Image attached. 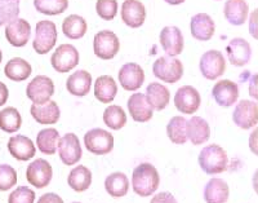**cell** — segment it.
Here are the masks:
<instances>
[{
    "label": "cell",
    "mask_w": 258,
    "mask_h": 203,
    "mask_svg": "<svg viewBox=\"0 0 258 203\" xmlns=\"http://www.w3.org/2000/svg\"><path fill=\"white\" fill-rule=\"evenodd\" d=\"M160 185V175L158 170L150 163H141L133 170L132 186L140 197H150L158 190Z\"/></svg>",
    "instance_id": "cell-1"
},
{
    "label": "cell",
    "mask_w": 258,
    "mask_h": 203,
    "mask_svg": "<svg viewBox=\"0 0 258 203\" xmlns=\"http://www.w3.org/2000/svg\"><path fill=\"white\" fill-rule=\"evenodd\" d=\"M199 166L207 175L222 174L227 170L229 158L222 146L217 144H211L203 147L199 153Z\"/></svg>",
    "instance_id": "cell-2"
},
{
    "label": "cell",
    "mask_w": 258,
    "mask_h": 203,
    "mask_svg": "<svg viewBox=\"0 0 258 203\" xmlns=\"http://www.w3.org/2000/svg\"><path fill=\"white\" fill-rule=\"evenodd\" d=\"M57 38H58V34H57V26L54 22L48 20L39 21L36 24L35 38L32 41V47L38 55H47L56 45Z\"/></svg>",
    "instance_id": "cell-3"
},
{
    "label": "cell",
    "mask_w": 258,
    "mask_h": 203,
    "mask_svg": "<svg viewBox=\"0 0 258 203\" xmlns=\"http://www.w3.org/2000/svg\"><path fill=\"white\" fill-rule=\"evenodd\" d=\"M87 150L96 156H105L114 149V136L102 128H93L84 135Z\"/></svg>",
    "instance_id": "cell-4"
},
{
    "label": "cell",
    "mask_w": 258,
    "mask_h": 203,
    "mask_svg": "<svg viewBox=\"0 0 258 203\" xmlns=\"http://www.w3.org/2000/svg\"><path fill=\"white\" fill-rule=\"evenodd\" d=\"M153 71L154 75L161 82L177 83L183 75V65L178 59L163 56L154 62Z\"/></svg>",
    "instance_id": "cell-5"
},
{
    "label": "cell",
    "mask_w": 258,
    "mask_h": 203,
    "mask_svg": "<svg viewBox=\"0 0 258 203\" xmlns=\"http://www.w3.org/2000/svg\"><path fill=\"white\" fill-rule=\"evenodd\" d=\"M94 55L101 60H111L120 49V41L116 34L110 30H102L94 35Z\"/></svg>",
    "instance_id": "cell-6"
},
{
    "label": "cell",
    "mask_w": 258,
    "mask_h": 203,
    "mask_svg": "<svg viewBox=\"0 0 258 203\" xmlns=\"http://www.w3.org/2000/svg\"><path fill=\"white\" fill-rule=\"evenodd\" d=\"M202 75L208 80H216L222 77L226 70L225 57L220 50H207L202 56L199 62Z\"/></svg>",
    "instance_id": "cell-7"
},
{
    "label": "cell",
    "mask_w": 258,
    "mask_h": 203,
    "mask_svg": "<svg viewBox=\"0 0 258 203\" xmlns=\"http://www.w3.org/2000/svg\"><path fill=\"white\" fill-rule=\"evenodd\" d=\"M50 64L58 73H68L79 64V52L73 44H61L50 57Z\"/></svg>",
    "instance_id": "cell-8"
},
{
    "label": "cell",
    "mask_w": 258,
    "mask_h": 203,
    "mask_svg": "<svg viewBox=\"0 0 258 203\" xmlns=\"http://www.w3.org/2000/svg\"><path fill=\"white\" fill-rule=\"evenodd\" d=\"M53 177V168L45 159L39 158L30 163L26 168V179L30 185L43 189L49 185Z\"/></svg>",
    "instance_id": "cell-9"
},
{
    "label": "cell",
    "mask_w": 258,
    "mask_h": 203,
    "mask_svg": "<svg viewBox=\"0 0 258 203\" xmlns=\"http://www.w3.org/2000/svg\"><path fill=\"white\" fill-rule=\"evenodd\" d=\"M54 93V83L47 75H38L27 84V97L36 105H41L50 100Z\"/></svg>",
    "instance_id": "cell-10"
},
{
    "label": "cell",
    "mask_w": 258,
    "mask_h": 203,
    "mask_svg": "<svg viewBox=\"0 0 258 203\" xmlns=\"http://www.w3.org/2000/svg\"><path fill=\"white\" fill-rule=\"evenodd\" d=\"M232 121L241 130H249L252 127L257 126L258 122V106L255 101L241 100L236 104Z\"/></svg>",
    "instance_id": "cell-11"
},
{
    "label": "cell",
    "mask_w": 258,
    "mask_h": 203,
    "mask_svg": "<svg viewBox=\"0 0 258 203\" xmlns=\"http://www.w3.org/2000/svg\"><path fill=\"white\" fill-rule=\"evenodd\" d=\"M58 156L62 163L66 166L77 165L82 159V146L75 133H66L58 140Z\"/></svg>",
    "instance_id": "cell-12"
},
{
    "label": "cell",
    "mask_w": 258,
    "mask_h": 203,
    "mask_svg": "<svg viewBox=\"0 0 258 203\" xmlns=\"http://www.w3.org/2000/svg\"><path fill=\"white\" fill-rule=\"evenodd\" d=\"M202 104V97L197 88L191 85H183L177 89L174 94V105L177 110L183 114H194L197 113Z\"/></svg>",
    "instance_id": "cell-13"
},
{
    "label": "cell",
    "mask_w": 258,
    "mask_h": 203,
    "mask_svg": "<svg viewBox=\"0 0 258 203\" xmlns=\"http://www.w3.org/2000/svg\"><path fill=\"white\" fill-rule=\"evenodd\" d=\"M119 83L125 91L133 92L140 89L145 82V71L136 62H128L121 66L119 70Z\"/></svg>",
    "instance_id": "cell-14"
},
{
    "label": "cell",
    "mask_w": 258,
    "mask_h": 203,
    "mask_svg": "<svg viewBox=\"0 0 258 203\" xmlns=\"http://www.w3.org/2000/svg\"><path fill=\"white\" fill-rule=\"evenodd\" d=\"M31 36V26L24 18H16L6 27V38L13 47H25Z\"/></svg>",
    "instance_id": "cell-15"
},
{
    "label": "cell",
    "mask_w": 258,
    "mask_h": 203,
    "mask_svg": "<svg viewBox=\"0 0 258 203\" xmlns=\"http://www.w3.org/2000/svg\"><path fill=\"white\" fill-rule=\"evenodd\" d=\"M214 101L223 108H230L239 98V87L236 83L229 79H223L214 84L212 89Z\"/></svg>",
    "instance_id": "cell-16"
},
{
    "label": "cell",
    "mask_w": 258,
    "mask_h": 203,
    "mask_svg": "<svg viewBox=\"0 0 258 203\" xmlns=\"http://www.w3.org/2000/svg\"><path fill=\"white\" fill-rule=\"evenodd\" d=\"M160 44L169 57H176L183 50V35L177 26H165L160 31Z\"/></svg>",
    "instance_id": "cell-17"
},
{
    "label": "cell",
    "mask_w": 258,
    "mask_h": 203,
    "mask_svg": "<svg viewBox=\"0 0 258 203\" xmlns=\"http://www.w3.org/2000/svg\"><path fill=\"white\" fill-rule=\"evenodd\" d=\"M121 20L126 26L137 29L146 20V9L140 0H125L121 6Z\"/></svg>",
    "instance_id": "cell-18"
},
{
    "label": "cell",
    "mask_w": 258,
    "mask_h": 203,
    "mask_svg": "<svg viewBox=\"0 0 258 203\" xmlns=\"http://www.w3.org/2000/svg\"><path fill=\"white\" fill-rule=\"evenodd\" d=\"M128 110L133 121L140 122V123L149 122L154 115V110L147 101L146 94L141 93V92L133 93L129 97Z\"/></svg>",
    "instance_id": "cell-19"
},
{
    "label": "cell",
    "mask_w": 258,
    "mask_h": 203,
    "mask_svg": "<svg viewBox=\"0 0 258 203\" xmlns=\"http://www.w3.org/2000/svg\"><path fill=\"white\" fill-rule=\"evenodd\" d=\"M229 61L234 66H244L249 62L252 56V48L249 43L243 38H234L226 47Z\"/></svg>",
    "instance_id": "cell-20"
},
{
    "label": "cell",
    "mask_w": 258,
    "mask_h": 203,
    "mask_svg": "<svg viewBox=\"0 0 258 203\" xmlns=\"http://www.w3.org/2000/svg\"><path fill=\"white\" fill-rule=\"evenodd\" d=\"M191 35L197 40L208 41L216 31V25L212 17L207 13H198L190 21Z\"/></svg>",
    "instance_id": "cell-21"
},
{
    "label": "cell",
    "mask_w": 258,
    "mask_h": 203,
    "mask_svg": "<svg viewBox=\"0 0 258 203\" xmlns=\"http://www.w3.org/2000/svg\"><path fill=\"white\" fill-rule=\"evenodd\" d=\"M8 150L11 156L18 161H29L35 156L36 147L31 138L24 135H16L9 138Z\"/></svg>",
    "instance_id": "cell-22"
},
{
    "label": "cell",
    "mask_w": 258,
    "mask_h": 203,
    "mask_svg": "<svg viewBox=\"0 0 258 203\" xmlns=\"http://www.w3.org/2000/svg\"><path fill=\"white\" fill-rule=\"evenodd\" d=\"M186 136L191 144H206L211 137V127L202 117H192L190 121L186 122Z\"/></svg>",
    "instance_id": "cell-23"
},
{
    "label": "cell",
    "mask_w": 258,
    "mask_h": 203,
    "mask_svg": "<svg viewBox=\"0 0 258 203\" xmlns=\"http://www.w3.org/2000/svg\"><path fill=\"white\" fill-rule=\"evenodd\" d=\"M30 113H31L32 118L35 119L39 124H54L58 122L59 115V108L57 105L56 101H47L45 104L41 105H36L32 104L30 108Z\"/></svg>",
    "instance_id": "cell-24"
},
{
    "label": "cell",
    "mask_w": 258,
    "mask_h": 203,
    "mask_svg": "<svg viewBox=\"0 0 258 203\" xmlns=\"http://www.w3.org/2000/svg\"><path fill=\"white\" fill-rule=\"evenodd\" d=\"M229 195V185L225 180L218 177H212L204 186V200L207 203H226Z\"/></svg>",
    "instance_id": "cell-25"
},
{
    "label": "cell",
    "mask_w": 258,
    "mask_h": 203,
    "mask_svg": "<svg viewBox=\"0 0 258 203\" xmlns=\"http://www.w3.org/2000/svg\"><path fill=\"white\" fill-rule=\"evenodd\" d=\"M249 12V7L245 0H227L223 8V15L229 24L234 26H240L246 21Z\"/></svg>",
    "instance_id": "cell-26"
},
{
    "label": "cell",
    "mask_w": 258,
    "mask_h": 203,
    "mask_svg": "<svg viewBox=\"0 0 258 203\" xmlns=\"http://www.w3.org/2000/svg\"><path fill=\"white\" fill-rule=\"evenodd\" d=\"M92 85V75L87 70L75 71L69 77L66 82V88L74 96L83 97L85 94H88L91 91Z\"/></svg>",
    "instance_id": "cell-27"
},
{
    "label": "cell",
    "mask_w": 258,
    "mask_h": 203,
    "mask_svg": "<svg viewBox=\"0 0 258 203\" xmlns=\"http://www.w3.org/2000/svg\"><path fill=\"white\" fill-rule=\"evenodd\" d=\"M117 93V85L114 78L110 75H102L97 78L94 83V96L100 103L109 104L114 101Z\"/></svg>",
    "instance_id": "cell-28"
},
{
    "label": "cell",
    "mask_w": 258,
    "mask_h": 203,
    "mask_svg": "<svg viewBox=\"0 0 258 203\" xmlns=\"http://www.w3.org/2000/svg\"><path fill=\"white\" fill-rule=\"evenodd\" d=\"M146 98L153 110H163L170 101V92L160 83H150L146 88Z\"/></svg>",
    "instance_id": "cell-29"
},
{
    "label": "cell",
    "mask_w": 258,
    "mask_h": 203,
    "mask_svg": "<svg viewBox=\"0 0 258 203\" xmlns=\"http://www.w3.org/2000/svg\"><path fill=\"white\" fill-rule=\"evenodd\" d=\"M32 68L26 60L21 57H15L11 61L7 62L4 68V74L8 79L13 82H24L31 75Z\"/></svg>",
    "instance_id": "cell-30"
},
{
    "label": "cell",
    "mask_w": 258,
    "mask_h": 203,
    "mask_svg": "<svg viewBox=\"0 0 258 203\" xmlns=\"http://www.w3.org/2000/svg\"><path fill=\"white\" fill-rule=\"evenodd\" d=\"M68 184L73 190L82 193L85 191L92 184V172L85 166H77L70 171L68 177Z\"/></svg>",
    "instance_id": "cell-31"
},
{
    "label": "cell",
    "mask_w": 258,
    "mask_h": 203,
    "mask_svg": "<svg viewBox=\"0 0 258 203\" xmlns=\"http://www.w3.org/2000/svg\"><path fill=\"white\" fill-rule=\"evenodd\" d=\"M105 189L109 195L114 198H120L126 195L129 190V180L123 172H114L105 180Z\"/></svg>",
    "instance_id": "cell-32"
},
{
    "label": "cell",
    "mask_w": 258,
    "mask_h": 203,
    "mask_svg": "<svg viewBox=\"0 0 258 203\" xmlns=\"http://www.w3.org/2000/svg\"><path fill=\"white\" fill-rule=\"evenodd\" d=\"M88 25L87 21L78 15H70L69 17L64 18L63 24H62V31L69 39H82L87 33Z\"/></svg>",
    "instance_id": "cell-33"
},
{
    "label": "cell",
    "mask_w": 258,
    "mask_h": 203,
    "mask_svg": "<svg viewBox=\"0 0 258 203\" xmlns=\"http://www.w3.org/2000/svg\"><path fill=\"white\" fill-rule=\"evenodd\" d=\"M58 140L59 133L56 128H45V130H41L36 136V145L43 154L53 156L57 151Z\"/></svg>",
    "instance_id": "cell-34"
},
{
    "label": "cell",
    "mask_w": 258,
    "mask_h": 203,
    "mask_svg": "<svg viewBox=\"0 0 258 203\" xmlns=\"http://www.w3.org/2000/svg\"><path fill=\"white\" fill-rule=\"evenodd\" d=\"M22 126V117L16 108H6L0 112V130L7 133H15Z\"/></svg>",
    "instance_id": "cell-35"
},
{
    "label": "cell",
    "mask_w": 258,
    "mask_h": 203,
    "mask_svg": "<svg viewBox=\"0 0 258 203\" xmlns=\"http://www.w3.org/2000/svg\"><path fill=\"white\" fill-rule=\"evenodd\" d=\"M186 119L183 117H173L167 124V135L173 144L183 145L187 141L186 136Z\"/></svg>",
    "instance_id": "cell-36"
},
{
    "label": "cell",
    "mask_w": 258,
    "mask_h": 203,
    "mask_svg": "<svg viewBox=\"0 0 258 203\" xmlns=\"http://www.w3.org/2000/svg\"><path fill=\"white\" fill-rule=\"evenodd\" d=\"M103 122L111 130H121L126 124V114L121 106L110 105L103 112Z\"/></svg>",
    "instance_id": "cell-37"
},
{
    "label": "cell",
    "mask_w": 258,
    "mask_h": 203,
    "mask_svg": "<svg viewBox=\"0 0 258 203\" xmlns=\"http://www.w3.org/2000/svg\"><path fill=\"white\" fill-rule=\"evenodd\" d=\"M34 7L43 15L56 16L68 9L69 0H34Z\"/></svg>",
    "instance_id": "cell-38"
},
{
    "label": "cell",
    "mask_w": 258,
    "mask_h": 203,
    "mask_svg": "<svg viewBox=\"0 0 258 203\" xmlns=\"http://www.w3.org/2000/svg\"><path fill=\"white\" fill-rule=\"evenodd\" d=\"M20 15V0H0V26L12 22Z\"/></svg>",
    "instance_id": "cell-39"
},
{
    "label": "cell",
    "mask_w": 258,
    "mask_h": 203,
    "mask_svg": "<svg viewBox=\"0 0 258 203\" xmlns=\"http://www.w3.org/2000/svg\"><path fill=\"white\" fill-rule=\"evenodd\" d=\"M96 12L102 20L111 21L117 15L116 0H97Z\"/></svg>",
    "instance_id": "cell-40"
},
{
    "label": "cell",
    "mask_w": 258,
    "mask_h": 203,
    "mask_svg": "<svg viewBox=\"0 0 258 203\" xmlns=\"http://www.w3.org/2000/svg\"><path fill=\"white\" fill-rule=\"evenodd\" d=\"M17 184V172L9 165H0V190L6 191Z\"/></svg>",
    "instance_id": "cell-41"
},
{
    "label": "cell",
    "mask_w": 258,
    "mask_h": 203,
    "mask_svg": "<svg viewBox=\"0 0 258 203\" xmlns=\"http://www.w3.org/2000/svg\"><path fill=\"white\" fill-rule=\"evenodd\" d=\"M35 191L27 186H18L8 197V203H34Z\"/></svg>",
    "instance_id": "cell-42"
},
{
    "label": "cell",
    "mask_w": 258,
    "mask_h": 203,
    "mask_svg": "<svg viewBox=\"0 0 258 203\" xmlns=\"http://www.w3.org/2000/svg\"><path fill=\"white\" fill-rule=\"evenodd\" d=\"M150 203H177V199L169 191H160L159 194L154 195Z\"/></svg>",
    "instance_id": "cell-43"
},
{
    "label": "cell",
    "mask_w": 258,
    "mask_h": 203,
    "mask_svg": "<svg viewBox=\"0 0 258 203\" xmlns=\"http://www.w3.org/2000/svg\"><path fill=\"white\" fill-rule=\"evenodd\" d=\"M36 203H63V199L56 193H45L39 198Z\"/></svg>",
    "instance_id": "cell-44"
},
{
    "label": "cell",
    "mask_w": 258,
    "mask_h": 203,
    "mask_svg": "<svg viewBox=\"0 0 258 203\" xmlns=\"http://www.w3.org/2000/svg\"><path fill=\"white\" fill-rule=\"evenodd\" d=\"M257 11H253V13L250 15L249 18V33L250 35L253 36L254 39L258 38L257 34Z\"/></svg>",
    "instance_id": "cell-45"
},
{
    "label": "cell",
    "mask_w": 258,
    "mask_h": 203,
    "mask_svg": "<svg viewBox=\"0 0 258 203\" xmlns=\"http://www.w3.org/2000/svg\"><path fill=\"white\" fill-rule=\"evenodd\" d=\"M9 97V92L7 85L3 82H0V106H3Z\"/></svg>",
    "instance_id": "cell-46"
},
{
    "label": "cell",
    "mask_w": 258,
    "mask_h": 203,
    "mask_svg": "<svg viewBox=\"0 0 258 203\" xmlns=\"http://www.w3.org/2000/svg\"><path fill=\"white\" fill-rule=\"evenodd\" d=\"M249 94L252 96L254 100H257L258 94H257V74H254L250 79V84H249Z\"/></svg>",
    "instance_id": "cell-47"
},
{
    "label": "cell",
    "mask_w": 258,
    "mask_h": 203,
    "mask_svg": "<svg viewBox=\"0 0 258 203\" xmlns=\"http://www.w3.org/2000/svg\"><path fill=\"white\" fill-rule=\"evenodd\" d=\"M255 138H257V130L250 135L249 138V144H250V150L253 151L254 154H257V141H255Z\"/></svg>",
    "instance_id": "cell-48"
},
{
    "label": "cell",
    "mask_w": 258,
    "mask_h": 203,
    "mask_svg": "<svg viewBox=\"0 0 258 203\" xmlns=\"http://www.w3.org/2000/svg\"><path fill=\"white\" fill-rule=\"evenodd\" d=\"M164 2L170 6H179V4L185 3V0H164Z\"/></svg>",
    "instance_id": "cell-49"
},
{
    "label": "cell",
    "mask_w": 258,
    "mask_h": 203,
    "mask_svg": "<svg viewBox=\"0 0 258 203\" xmlns=\"http://www.w3.org/2000/svg\"><path fill=\"white\" fill-rule=\"evenodd\" d=\"M2 60H3V53H2V49H0V64H2Z\"/></svg>",
    "instance_id": "cell-50"
},
{
    "label": "cell",
    "mask_w": 258,
    "mask_h": 203,
    "mask_svg": "<svg viewBox=\"0 0 258 203\" xmlns=\"http://www.w3.org/2000/svg\"><path fill=\"white\" fill-rule=\"evenodd\" d=\"M73 203H80V202H73Z\"/></svg>",
    "instance_id": "cell-51"
}]
</instances>
